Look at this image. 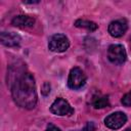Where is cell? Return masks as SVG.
<instances>
[{
    "instance_id": "6da1fadb",
    "label": "cell",
    "mask_w": 131,
    "mask_h": 131,
    "mask_svg": "<svg viewBox=\"0 0 131 131\" xmlns=\"http://www.w3.org/2000/svg\"><path fill=\"white\" fill-rule=\"evenodd\" d=\"M7 85L11 90L14 102L27 110H32L37 103L36 83L32 74L26 71L24 63L11 64L7 72Z\"/></svg>"
},
{
    "instance_id": "7a4b0ae2",
    "label": "cell",
    "mask_w": 131,
    "mask_h": 131,
    "mask_svg": "<svg viewBox=\"0 0 131 131\" xmlns=\"http://www.w3.org/2000/svg\"><path fill=\"white\" fill-rule=\"evenodd\" d=\"M86 75L84 74V72L80 69V68H73L69 74V78H68V86L71 89H80L81 87H83L86 83Z\"/></svg>"
},
{
    "instance_id": "3957f363",
    "label": "cell",
    "mask_w": 131,
    "mask_h": 131,
    "mask_svg": "<svg viewBox=\"0 0 131 131\" xmlns=\"http://www.w3.org/2000/svg\"><path fill=\"white\" fill-rule=\"evenodd\" d=\"M48 47L53 52H63L70 47V41L63 34H54L49 39Z\"/></svg>"
},
{
    "instance_id": "277c9868",
    "label": "cell",
    "mask_w": 131,
    "mask_h": 131,
    "mask_svg": "<svg viewBox=\"0 0 131 131\" xmlns=\"http://www.w3.org/2000/svg\"><path fill=\"white\" fill-rule=\"evenodd\" d=\"M107 57L111 62L115 64H122L126 61L127 53H126L124 46L120 44H113L108 47Z\"/></svg>"
},
{
    "instance_id": "5b68a950",
    "label": "cell",
    "mask_w": 131,
    "mask_h": 131,
    "mask_svg": "<svg viewBox=\"0 0 131 131\" xmlns=\"http://www.w3.org/2000/svg\"><path fill=\"white\" fill-rule=\"evenodd\" d=\"M50 112L56 116H61V117L72 116L74 114V108L66 99L58 97L52 102L50 106Z\"/></svg>"
},
{
    "instance_id": "8992f818",
    "label": "cell",
    "mask_w": 131,
    "mask_h": 131,
    "mask_svg": "<svg viewBox=\"0 0 131 131\" xmlns=\"http://www.w3.org/2000/svg\"><path fill=\"white\" fill-rule=\"evenodd\" d=\"M127 122V116L123 112H115L104 119V125L113 130L120 129Z\"/></svg>"
},
{
    "instance_id": "52a82bcc",
    "label": "cell",
    "mask_w": 131,
    "mask_h": 131,
    "mask_svg": "<svg viewBox=\"0 0 131 131\" xmlns=\"http://www.w3.org/2000/svg\"><path fill=\"white\" fill-rule=\"evenodd\" d=\"M127 21L125 19H117V20H114L112 21L110 25H108V33L112 37H115V38H119V37H122L126 31H127Z\"/></svg>"
},
{
    "instance_id": "ba28073f",
    "label": "cell",
    "mask_w": 131,
    "mask_h": 131,
    "mask_svg": "<svg viewBox=\"0 0 131 131\" xmlns=\"http://www.w3.org/2000/svg\"><path fill=\"white\" fill-rule=\"evenodd\" d=\"M0 41L3 45L7 47H14L19 45L21 38L18 34L14 32H2L0 35Z\"/></svg>"
},
{
    "instance_id": "9c48e42d",
    "label": "cell",
    "mask_w": 131,
    "mask_h": 131,
    "mask_svg": "<svg viewBox=\"0 0 131 131\" xmlns=\"http://www.w3.org/2000/svg\"><path fill=\"white\" fill-rule=\"evenodd\" d=\"M11 24L14 27L21 28V29L31 28L35 24V18L32 17V16H29V15H23V14H20V15L14 16L12 18V20H11Z\"/></svg>"
},
{
    "instance_id": "30bf717a",
    "label": "cell",
    "mask_w": 131,
    "mask_h": 131,
    "mask_svg": "<svg viewBox=\"0 0 131 131\" xmlns=\"http://www.w3.org/2000/svg\"><path fill=\"white\" fill-rule=\"evenodd\" d=\"M75 26L77 28H83L88 31H95L97 29V25L94 21L88 20V19H77L75 21Z\"/></svg>"
},
{
    "instance_id": "8fae6325",
    "label": "cell",
    "mask_w": 131,
    "mask_h": 131,
    "mask_svg": "<svg viewBox=\"0 0 131 131\" xmlns=\"http://www.w3.org/2000/svg\"><path fill=\"white\" fill-rule=\"evenodd\" d=\"M92 104L95 108H103V107L107 106L110 104V102H108L107 96H98L93 99Z\"/></svg>"
},
{
    "instance_id": "7c38bea8",
    "label": "cell",
    "mask_w": 131,
    "mask_h": 131,
    "mask_svg": "<svg viewBox=\"0 0 131 131\" xmlns=\"http://www.w3.org/2000/svg\"><path fill=\"white\" fill-rule=\"evenodd\" d=\"M122 103L125 106H131V91L126 93L122 98Z\"/></svg>"
},
{
    "instance_id": "4fadbf2b",
    "label": "cell",
    "mask_w": 131,
    "mask_h": 131,
    "mask_svg": "<svg viewBox=\"0 0 131 131\" xmlns=\"http://www.w3.org/2000/svg\"><path fill=\"white\" fill-rule=\"evenodd\" d=\"M80 131H95V125L93 122H87V124L84 126V128Z\"/></svg>"
},
{
    "instance_id": "5bb4252c",
    "label": "cell",
    "mask_w": 131,
    "mask_h": 131,
    "mask_svg": "<svg viewBox=\"0 0 131 131\" xmlns=\"http://www.w3.org/2000/svg\"><path fill=\"white\" fill-rule=\"evenodd\" d=\"M41 92L43 93V95H47V94H48V93L50 92V85H49V84H48L47 82H45V83L43 84Z\"/></svg>"
},
{
    "instance_id": "9a60e30c",
    "label": "cell",
    "mask_w": 131,
    "mask_h": 131,
    "mask_svg": "<svg viewBox=\"0 0 131 131\" xmlns=\"http://www.w3.org/2000/svg\"><path fill=\"white\" fill-rule=\"evenodd\" d=\"M46 131H61L58 127H56L55 125H53V124H51V123H49L48 125H47V128H46Z\"/></svg>"
},
{
    "instance_id": "2e32d148",
    "label": "cell",
    "mask_w": 131,
    "mask_h": 131,
    "mask_svg": "<svg viewBox=\"0 0 131 131\" xmlns=\"http://www.w3.org/2000/svg\"><path fill=\"white\" fill-rule=\"evenodd\" d=\"M125 131H131V128H128V129H126Z\"/></svg>"
}]
</instances>
